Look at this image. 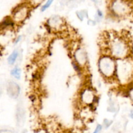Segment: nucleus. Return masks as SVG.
Segmentation results:
<instances>
[{
  "label": "nucleus",
  "mask_w": 133,
  "mask_h": 133,
  "mask_svg": "<svg viewBox=\"0 0 133 133\" xmlns=\"http://www.w3.org/2000/svg\"><path fill=\"white\" fill-rule=\"evenodd\" d=\"M116 78L122 84L125 85L133 80V58L129 57L116 59Z\"/></svg>",
  "instance_id": "obj_1"
},
{
  "label": "nucleus",
  "mask_w": 133,
  "mask_h": 133,
  "mask_svg": "<svg viewBox=\"0 0 133 133\" xmlns=\"http://www.w3.org/2000/svg\"><path fill=\"white\" fill-rule=\"evenodd\" d=\"M109 55L116 59H122L129 57L131 45L127 40L119 36H114L109 40Z\"/></svg>",
  "instance_id": "obj_2"
},
{
  "label": "nucleus",
  "mask_w": 133,
  "mask_h": 133,
  "mask_svg": "<svg viewBox=\"0 0 133 133\" xmlns=\"http://www.w3.org/2000/svg\"><path fill=\"white\" fill-rule=\"evenodd\" d=\"M98 68L100 74L105 79L116 77V60L110 55L104 54L99 59Z\"/></svg>",
  "instance_id": "obj_3"
},
{
  "label": "nucleus",
  "mask_w": 133,
  "mask_h": 133,
  "mask_svg": "<svg viewBox=\"0 0 133 133\" xmlns=\"http://www.w3.org/2000/svg\"><path fill=\"white\" fill-rule=\"evenodd\" d=\"M110 9L112 14L119 18L129 15L132 11L131 4L127 0H112Z\"/></svg>",
  "instance_id": "obj_4"
},
{
  "label": "nucleus",
  "mask_w": 133,
  "mask_h": 133,
  "mask_svg": "<svg viewBox=\"0 0 133 133\" xmlns=\"http://www.w3.org/2000/svg\"><path fill=\"white\" fill-rule=\"evenodd\" d=\"M31 6L29 4H21L15 8L12 12V18L16 24L22 23L28 18Z\"/></svg>",
  "instance_id": "obj_5"
},
{
  "label": "nucleus",
  "mask_w": 133,
  "mask_h": 133,
  "mask_svg": "<svg viewBox=\"0 0 133 133\" xmlns=\"http://www.w3.org/2000/svg\"><path fill=\"white\" fill-rule=\"evenodd\" d=\"M96 93L90 87H86L80 94V101L81 103L84 105L90 106L93 105L96 101Z\"/></svg>",
  "instance_id": "obj_6"
},
{
  "label": "nucleus",
  "mask_w": 133,
  "mask_h": 133,
  "mask_svg": "<svg viewBox=\"0 0 133 133\" xmlns=\"http://www.w3.org/2000/svg\"><path fill=\"white\" fill-rule=\"evenodd\" d=\"M74 61L81 68L84 67L88 62V55L85 49L82 47H79L74 51Z\"/></svg>",
  "instance_id": "obj_7"
},
{
  "label": "nucleus",
  "mask_w": 133,
  "mask_h": 133,
  "mask_svg": "<svg viewBox=\"0 0 133 133\" xmlns=\"http://www.w3.org/2000/svg\"><path fill=\"white\" fill-rule=\"evenodd\" d=\"M48 26L53 31H58L63 29L65 25L64 19L58 15H53L48 19Z\"/></svg>",
  "instance_id": "obj_8"
},
{
  "label": "nucleus",
  "mask_w": 133,
  "mask_h": 133,
  "mask_svg": "<svg viewBox=\"0 0 133 133\" xmlns=\"http://www.w3.org/2000/svg\"><path fill=\"white\" fill-rule=\"evenodd\" d=\"M6 92L10 98L17 99L20 94V87L14 81H10L6 84Z\"/></svg>",
  "instance_id": "obj_9"
},
{
  "label": "nucleus",
  "mask_w": 133,
  "mask_h": 133,
  "mask_svg": "<svg viewBox=\"0 0 133 133\" xmlns=\"http://www.w3.org/2000/svg\"><path fill=\"white\" fill-rule=\"evenodd\" d=\"M15 22L12 19V17H6L1 22V31L7 29H11L15 25Z\"/></svg>",
  "instance_id": "obj_10"
},
{
  "label": "nucleus",
  "mask_w": 133,
  "mask_h": 133,
  "mask_svg": "<svg viewBox=\"0 0 133 133\" xmlns=\"http://www.w3.org/2000/svg\"><path fill=\"white\" fill-rule=\"evenodd\" d=\"M16 119L18 125H22L24 123L25 120V112L22 107H18L17 109Z\"/></svg>",
  "instance_id": "obj_11"
},
{
  "label": "nucleus",
  "mask_w": 133,
  "mask_h": 133,
  "mask_svg": "<svg viewBox=\"0 0 133 133\" xmlns=\"http://www.w3.org/2000/svg\"><path fill=\"white\" fill-rule=\"evenodd\" d=\"M19 56V52H18V49H15L13 51L10 55L7 58V62L9 65H13L15 64L16 62L17 59Z\"/></svg>",
  "instance_id": "obj_12"
},
{
  "label": "nucleus",
  "mask_w": 133,
  "mask_h": 133,
  "mask_svg": "<svg viewBox=\"0 0 133 133\" xmlns=\"http://www.w3.org/2000/svg\"><path fill=\"white\" fill-rule=\"evenodd\" d=\"M10 74L13 77H14L16 79H19L21 78V74H22V70L18 66H15L10 71Z\"/></svg>",
  "instance_id": "obj_13"
},
{
  "label": "nucleus",
  "mask_w": 133,
  "mask_h": 133,
  "mask_svg": "<svg viewBox=\"0 0 133 133\" xmlns=\"http://www.w3.org/2000/svg\"><path fill=\"white\" fill-rule=\"evenodd\" d=\"M53 1H54V0H47L46 2H45L42 6L41 11L44 12L47 9H49V8L51 6V5H52V3H53Z\"/></svg>",
  "instance_id": "obj_14"
},
{
  "label": "nucleus",
  "mask_w": 133,
  "mask_h": 133,
  "mask_svg": "<svg viewBox=\"0 0 133 133\" xmlns=\"http://www.w3.org/2000/svg\"><path fill=\"white\" fill-rule=\"evenodd\" d=\"M44 0H28L29 3L31 6L32 7H36V6H39Z\"/></svg>",
  "instance_id": "obj_15"
},
{
  "label": "nucleus",
  "mask_w": 133,
  "mask_h": 133,
  "mask_svg": "<svg viewBox=\"0 0 133 133\" xmlns=\"http://www.w3.org/2000/svg\"><path fill=\"white\" fill-rule=\"evenodd\" d=\"M77 16L80 20H83L84 18L87 17V12L86 10H81L77 12Z\"/></svg>",
  "instance_id": "obj_16"
},
{
  "label": "nucleus",
  "mask_w": 133,
  "mask_h": 133,
  "mask_svg": "<svg viewBox=\"0 0 133 133\" xmlns=\"http://www.w3.org/2000/svg\"><path fill=\"white\" fill-rule=\"evenodd\" d=\"M103 17V12L101 10H99V9H97L96 14V19L97 21H98V22H99V21L101 20Z\"/></svg>",
  "instance_id": "obj_17"
},
{
  "label": "nucleus",
  "mask_w": 133,
  "mask_h": 133,
  "mask_svg": "<svg viewBox=\"0 0 133 133\" xmlns=\"http://www.w3.org/2000/svg\"><path fill=\"white\" fill-rule=\"evenodd\" d=\"M127 94H128L129 97L130 99L131 100V101L133 102V85L129 88L128 92H127Z\"/></svg>",
  "instance_id": "obj_18"
},
{
  "label": "nucleus",
  "mask_w": 133,
  "mask_h": 133,
  "mask_svg": "<svg viewBox=\"0 0 133 133\" xmlns=\"http://www.w3.org/2000/svg\"><path fill=\"white\" fill-rule=\"evenodd\" d=\"M112 123V121L109 120V119H104L103 125H104V126H105V127L106 129H107L108 127H110V126L111 125Z\"/></svg>",
  "instance_id": "obj_19"
},
{
  "label": "nucleus",
  "mask_w": 133,
  "mask_h": 133,
  "mask_svg": "<svg viewBox=\"0 0 133 133\" xmlns=\"http://www.w3.org/2000/svg\"><path fill=\"white\" fill-rule=\"evenodd\" d=\"M101 130H102V126H101V125L99 124L97 125L96 129H95V131H94L93 133H100Z\"/></svg>",
  "instance_id": "obj_20"
},
{
  "label": "nucleus",
  "mask_w": 133,
  "mask_h": 133,
  "mask_svg": "<svg viewBox=\"0 0 133 133\" xmlns=\"http://www.w3.org/2000/svg\"><path fill=\"white\" fill-rule=\"evenodd\" d=\"M21 39H22V36H19L18 37H17L15 40V44H18V43H19V42H20Z\"/></svg>",
  "instance_id": "obj_21"
},
{
  "label": "nucleus",
  "mask_w": 133,
  "mask_h": 133,
  "mask_svg": "<svg viewBox=\"0 0 133 133\" xmlns=\"http://www.w3.org/2000/svg\"><path fill=\"white\" fill-rule=\"evenodd\" d=\"M0 133H12L10 131H8V130H1Z\"/></svg>",
  "instance_id": "obj_22"
},
{
  "label": "nucleus",
  "mask_w": 133,
  "mask_h": 133,
  "mask_svg": "<svg viewBox=\"0 0 133 133\" xmlns=\"http://www.w3.org/2000/svg\"><path fill=\"white\" fill-rule=\"evenodd\" d=\"M131 53L133 57V41L132 42V43H131Z\"/></svg>",
  "instance_id": "obj_23"
},
{
  "label": "nucleus",
  "mask_w": 133,
  "mask_h": 133,
  "mask_svg": "<svg viewBox=\"0 0 133 133\" xmlns=\"http://www.w3.org/2000/svg\"><path fill=\"white\" fill-rule=\"evenodd\" d=\"M130 117H131L132 119H133V110H131V112H130Z\"/></svg>",
  "instance_id": "obj_24"
},
{
  "label": "nucleus",
  "mask_w": 133,
  "mask_h": 133,
  "mask_svg": "<svg viewBox=\"0 0 133 133\" xmlns=\"http://www.w3.org/2000/svg\"><path fill=\"white\" fill-rule=\"evenodd\" d=\"M91 1H93V2H94V3H97V2H98L99 1H101V0H91Z\"/></svg>",
  "instance_id": "obj_25"
},
{
  "label": "nucleus",
  "mask_w": 133,
  "mask_h": 133,
  "mask_svg": "<svg viewBox=\"0 0 133 133\" xmlns=\"http://www.w3.org/2000/svg\"><path fill=\"white\" fill-rule=\"evenodd\" d=\"M70 1H73V0H70Z\"/></svg>",
  "instance_id": "obj_26"
}]
</instances>
